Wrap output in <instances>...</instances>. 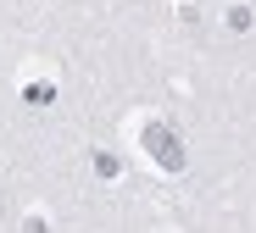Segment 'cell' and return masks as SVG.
Wrapping results in <instances>:
<instances>
[{
	"mask_svg": "<svg viewBox=\"0 0 256 233\" xmlns=\"http://www.w3.org/2000/svg\"><path fill=\"white\" fill-rule=\"evenodd\" d=\"M140 145H145V156L162 167V172H184L190 167V156H184V139L167 128V122H145L140 128Z\"/></svg>",
	"mask_w": 256,
	"mask_h": 233,
	"instance_id": "obj_1",
	"label": "cell"
},
{
	"mask_svg": "<svg viewBox=\"0 0 256 233\" xmlns=\"http://www.w3.org/2000/svg\"><path fill=\"white\" fill-rule=\"evenodd\" d=\"M228 28L245 33V28H250V6H228Z\"/></svg>",
	"mask_w": 256,
	"mask_h": 233,
	"instance_id": "obj_2",
	"label": "cell"
},
{
	"mask_svg": "<svg viewBox=\"0 0 256 233\" xmlns=\"http://www.w3.org/2000/svg\"><path fill=\"white\" fill-rule=\"evenodd\" d=\"M95 172H100V178H117V156L100 150V156H95Z\"/></svg>",
	"mask_w": 256,
	"mask_h": 233,
	"instance_id": "obj_3",
	"label": "cell"
},
{
	"mask_svg": "<svg viewBox=\"0 0 256 233\" xmlns=\"http://www.w3.org/2000/svg\"><path fill=\"white\" fill-rule=\"evenodd\" d=\"M28 233H45V217H28Z\"/></svg>",
	"mask_w": 256,
	"mask_h": 233,
	"instance_id": "obj_4",
	"label": "cell"
}]
</instances>
